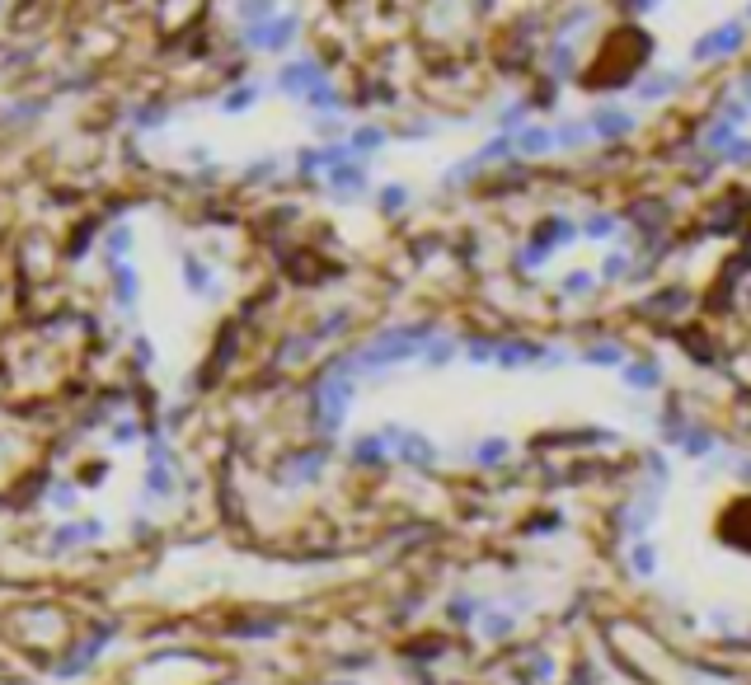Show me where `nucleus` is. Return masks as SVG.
<instances>
[{
    "instance_id": "1",
    "label": "nucleus",
    "mask_w": 751,
    "mask_h": 685,
    "mask_svg": "<svg viewBox=\"0 0 751 685\" xmlns=\"http://www.w3.org/2000/svg\"><path fill=\"white\" fill-rule=\"evenodd\" d=\"M291 34H296V20H282L277 28H258V34H254V43H258V47H282Z\"/></svg>"
},
{
    "instance_id": "2",
    "label": "nucleus",
    "mask_w": 751,
    "mask_h": 685,
    "mask_svg": "<svg viewBox=\"0 0 751 685\" xmlns=\"http://www.w3.org/2000/svg\"><path fill=\"white\" fill-rule=\"evenodd\" d=\"M118 305H137V272L132 268H118Z\"/></svg>"
},
{
    "instance_id": "3",
    "label": "nucleus",
    "mask_w": 751,
    "mask_h": 685,
    "mask_svg": "<svg viewBox=\"0 0 751 685\" xmlns=\"http://www.w3.org/2000/svg\"><path fill=\"white\" fill-rule=\"evenodd\" d=\"M184 277H188V287H193V291H207V282H211L207 268L198 264V258H184Z\"/></svg>"
},
{
    "instance_id": "4",
    "label": "nucleus",
    "mask_w": 751,
    "mask_h": 685,
    "mask_svg": "<svg viewBox=\"0 0 751 685\" xmlns=\"http://www.w3.org/2000/svg\"><path fill=\"white\" fill-rule=\"evenodd\" d=\"M249 104H254V85H244V90H235V94H231V99H225L221 108H225V113H244Z\"/></svg>"
},
{
    "instance_id": "5",
    "label": "nucleus",
    "mask_w": 751,
    "mask_h": 685,
    "mask_svg": "<svg viewBox=\"0 0 751 685\" xmlns=\"http://www.w3.org/2000/svg\"><path fill=\"white\" fill-rule=\"evenodd\" d=\"M108 249H113V258H123L127 249H132V231H113V235H108Z\"/></svg>"
}]
</instances>
